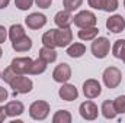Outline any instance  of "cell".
Segmentation results:
<instances>
[{"label": "cell", "mask_w": 125, "mask_h": 123, "mask_svg": "<svg viewBox=\"0 0 125 123\" xmlns=\"http://www.w3.org/2000/svg\"><path fill=\"white\" fill-rule=\"evenodd\" d=\"M33 1L39 9H48L52 4V0H33Z\"/></svg>", "instance_id": "4dcf8cb0"}, {"label": "cell", "mask_w": 125, "mask_h": 123, "mask_svg": "<svg viewBox=\"0 0 125 123\" xmlns=\"http://www.w3.org/2000/svg\"><path fill=\"white\" fill-rule=\"evenodd\" d=\"M73 116L68 110H58L52 116V123H71Z\"/></svg>", "instance_id": "603a6c76"}, {"label": "cell", "mask_w": 125, "mask_h": 123, "mask_svg": "<svg viewBox=\"0 0 125 123\" xmlns=\"http://www.w3.org/2000/svg\"><path fill=\"white\" fill-rule=\"evenodd\" d=\"M7 31H9V38H10L12 42H13V41H18V39H21V38H23V36L26 35V33H25V29H23V26L19 25V23L12 25Z\"/></svg>", "instance_id": "7402d4cb"}, {"label": "cell", "mask_w": 125, "mask_h": 123, "mask_svg": "<svg viewBox=\"0 0 125 123\" xmlns=\"http://www.w3.org/2000/svg\"><path fill=\"white\" fill-rule=\"evenodd\" d=\"M124 7H125V0H124Z\"/></svg>", "instance_id": "f35d334b"}, {"label": "cell", "mask_w": 125, "mask_h": 123, "mask_svg": "<svg viewBox=\"0 0 125 123\" xmlns=\"http://www.w3.org/2000/svg\"><path fill=\"white\" fill-rule=\"evenodd\" d=\"M122 61H124V64H125V55H124V58H122Z\"/></svg>", "instance_id": "74e56055"}, {"label": "cell", "mask_w": 125, "mask_h": 123, "mask_svg": "<svg viewBox=\"0 0 125 123\" xmlns=\"http://www.w3.org/2000/svg\"><path fill=\"white\" fill-rule=\"evenodd\" d=\"M102 80H103V84L108 88L114 90V88H116L121 84V81H122V72L116 67H108L103 71V74H102Z\"/></svg>", "instance_id": "7a4b0ae2"}, {"label": "cell", "mask_w": 125, "mask_h": 123, "mask_svg": "<svg viewBox=\"0 0 125 123\" xmlns=\"http://www.w3.org/2000/svg\"><path fill=\"white\" fill-rule=\"evenodd\" d=\"M42 45L44 46H50V48H57L55 45V29H50L42 35Z\"/></svg>", "instance_id": "d4e9b609"}, {"label": "cell", "mask_w": 125, "mask_h": 123, "mask_svg": "<svg viewBox=\"0 0 125 123\" xmlns=\"http://www.w3.org/2000/svg\"><path fill=\"white\" fill-rule=\"evenodd\" d=\"M106 29L111 31L112 33H121L125 31V19L121 15H112L106 20Z\"/></svg>", "instance_id": "7c38bea8"}, {"label": "cell", "mask_w": 125, "mask_h": 123, "mask_svg": "<svg viewBox=\"0 0 125 123\" xmlns=\"http://www.w3.org/2000/svg\"><path fill=\"white\" fill-rule=\"evenodd\" d=\"M100 112H102L103 117H105V119H109V120L115 119L116 114H118L116 110H115V106H114V101H112V100H105V101L102 103Z\"/></svg>", "instance_id": "ac0fdd59"}, {"label": "cell", "mask_w": 125, "mask_h": 123, "mask_svg": "<svg viewBox=\"0 0 125 123\" xmlns=\"http://www.w3.org/2000/svg\"><path fill=\"white\" fill-rule=\"evenodd\" d=\"M99 35V29L96 26H89V28H82L77 36L80 41H93L94 38Z\"/></svg>", "instance_id": "d6986e66"}, {"label": "cell", "mask_w": 125, "mask_h": 123, "mask_svg": "<svg viewBox=\"0 0 125 123\" xmlns=\"http://www.w3.org/2000/svg\"><path fill=\"white\" fill-rule=\"evenodd\" d=\"M82 3H83V0H62V6H64V9L68 10V12L77 10V9L82 6Z\"/></svg>", "instance_id": "484cf974"}, {"label": "cell", "mask_w": 125, "mask_h": 123, "mask_svg": "<svg viewBox=\"0 0 125 123\" xmlns=\"http://www.w3.org/2000/svg\"><path fill=\"white\" fill-rule=\"evenodd\" d=\"M70 78H71V67L67 62H61V64H58L54 68V71H52V80L55 83L64 84V83H68Z\"/></svg>", "instance_id": "52a82bcc"}, {"label": "cell", "mask_w": 125, "mask_h": 123, "mask_svg": "<svg viewBox=\"0 0 125 123\" xmlns=\"http://www.w3.org/2000/svg\"><path fill=\"white\" fill-rule=\"evenodd\" d=\"M29 116L33 120H45L50 116V104L45 100H36L29 106Z\"/></svg>", "instance_id": "3957f363"}, {"label": "cell", "mask_w": 125, "mask_h": 123, "mask_svg": "<svg viewBox=\"0 0 125 123\" xmlns=\"http://www.w3.org/2000/svg\"><path fill=\"white\" fill-rule=\"evenodd\" d=\"M7 36H9V31H7L4 26L0 25V44H3V42L7 39Z\"/></svg>", "instance_id": "d6a6232c"}, {"label": "cell", "mask_w": 125, "mask_h": 123, "mask_svg": "<svg viewBox=\"0 0 125 123\" xmlns=\"http://www.w3.org/2000/svg\"><path fill=\"white\" fill-rule=\"evenodd\" d=\"M90 51H92L93 57L97 58V60L106 58L108 54H109V51H111V42H109V39L105 38V36H96L92 41Z\"/></svg>", "instance_id": "6da1fadb"}, {"label": "cell", "mask_w": 125, "mask_h": 123, "mask_svg": "<svg viewBox=\"0 0 125 123\" xmlns=\"http://www.w3.org/2000/svg\"><path fill=\"white\" fill-rule=\"evenodd\" d=\"M6 117H7V114H6V112H4V107H0V123L4 122Z\"/></svg>", "instance_id": "e575fe53"}, {"label": "cell", "mask_w": 125, "mask_h": 123, "mask_svg": "<svg viewBox=\"0 0 125 123\" xmlns=\"http://www.w3.org/2000/svg\"><path fill=\"white\" fill-rule=\"evenodd\" d=\"M4 112H6V114L9 117H16V116H21L25 112V106L19 100H12V101H7L6 103Z\"/></svg>", "instance_id": "9a60e30c"}, {"label": "cell", "mask_w": 125, "mask_h": 123, "mask_svg": "<svg viewBox=\"0 0 125 123\" xmlns=\"http://www.w3.org/2000/svg\"><path fill=\"white\" fill-rule=\"evenodd\" d=\"M25 23L26 26L32 29V31H38L41 28H44L47 25V16L44 13H39V12H33L31 15H28L25 18Z\"/></svg>", "instance_id": "9c48e42d"}, {"label": "cell", "mask_w": 125, "mask_h": 123, "mask_svg": "<svg viewBox=\"0 0 125 123\" xmlns=\"http://www.w3.org/2000/svg\"><path fill=\"white\" fill-rule=\"evenodd\" d=\"M38 54H39V58L44 60L47 64H51V62H54L55 60H57V51H55V48L42 46V48L39 49Z\"/></svg>", "instance_id": "ffe728a7"}, {"label": "cell", "mask_w": 125, "mask_h": 123, "mask_svg": "<svg viewBox=\"0 0 125 123\" xmlns=\"http://www.w3.org/2000/svg\"><path fill=\"white\" fill-rule=\"evenodd\" d=\"M9 3H10V0H0V9L7 7V6H9Z\"/></svg>", "instance_id": "d590c367"}, {"label": "cell", "mask_w": 125, "mask_h": 123, "mask_svg": "<svg viewBox=\"0 0 125 123\" xmlns=\"http://www.w3.org/2000/svg\"><path fill=\"white\" fill-rule=\"evenodd\" d=\"M111 49H112V54H114L115 58L122 60L124 55H125V39H118V41H115V44H114V46H112Z\"/></svg>", "instance_id": "cb8c5ba5"}, {"label": "cell", "mask_w": 125, "mask_h": 123, "mask_svg": "<svg viewBox=\"0 0 125 123\" xmlns=\"http://www.w3.org/2000/svg\"><path fill=\"white\" fill-rule=\"evenodd\" d=\"M73 19H74L73 12H68L65 9L57 12L55 16H54V22L58 28H70L73 25Z\"/></svg>", "instance_id": "5bb4252c"}, {"label": "cell", "mask_w": 125, "mask_h": 123, "mask_svg": "<svg viewBox=\"0 0 125 123\" xmlns=\"http://www.w3.org/2000/svg\"><path fill=\"white\" fill-rule=\"evenodd\" d=\"M1 55H3V51H1V48H0V58H1Z\"/></svg>", "instance_id": "8d00e7d4"}, {"label": "cell", "mask_w": 125, "mask_h": 123, "mask_svg": "<svg viewBox=\"0 0 125 123\" xmlns=\"http://www.w3.org/2000/svg\"><path fill=\"white\" fill-rule=\"evenodd\" d=\"M7 97H9L7 90H6L4 87L0 86V103H4V100H7Z\"/></svg>", "instance_id": "836d02e7"}, {"label": "cell", "mask_w": 125, "mask_h": 123, "mask_svg": "<svg viewBox=\"0 0 125 123\" xmlns=\"http://www.w3.org/2000/svg\"><path fill=\"white\" fill-rule=\"evenodd\" d=\"M84 52H86V46L82 42H74L67 46V55L70 58H80L84 55Z\"/></svg>", "instance_id": "e0dca14e"}, {"label": "cell", "mask_w": 125, "mask_h": 123, "mask_svg": "<svg viewBox=\"0 0 125 123\" xmlns=\"http://www.w3.org/2000/svg\"><path fill=\"white\" fill-rule=\"evenodd\" d=\"M12 48H13V51H16V52H28L32 48V39L29 36L25 35L23 38H21V39H18V41H13V42H12Z\"/></svg>", "instance_id": "2e32d148"}, {"label": "cell", "mask_w": 125, "mask_h": 123, "mask_svg": "<svg viewBox=\"0 0 125 123\" xmlns=\"http://www.w3.org/2000/svg\"><path fill=\"white\" fill-rule=\"evenodd\" d=\"M79 113L84 120H96L99 116V109L96 106V103L92 100H86L79 106Z\"/></svg>", "instance_id": "8992f818"}, {"label": "cell", "mask_w": 125, "mask_h": 123, "mask_svg": "<svg viewBox=\"0 0 125 123\" xmlns=\"http://www.w3.org/2000/svg\"><path fill=\"white\" fill-rule=\"evenodd\" d=\"M89 6L92 9H96V10H102V4H103V0H87Z\"/></svg>", "instance_id": "1f68e13d"}, {"label": "cell", "mask_w": 125, "mask_h": 123, "mask_svg": "<svg viewBox=\"0 0 125 123\" xmlns=\"http://www.w3.org/2000/svg\"><path fill=\"white\" fill-rule=\"evenodd\" d=\"M16 75H18V74H16V72H15V71L12 70V67L9 65V67H7V68H6L4 71H3V74H1V80H3L4 83L10 84V83H12V80H13V78H15Z\"/></svg>", "instance_id": "f1b7e54d"}, {"label": "cell", "mask_w": 125, "mask_h": 123, "mask_svg": "<svg viewBox=\"0 0 125 123\" xmlns=\"http://www.w3.org/2000/svg\"><path fill=\"white\" fill-rule=\"evenodd\" d=\"M9 86H10V88H13V91L18 93V94H28L33 88L32 80L28 78V77H25V74H18L12 80V83Z\"/></svg>", "instance_id": "277c9868"}, {"label": "cell", "mask_w": 125, "mask_h": 123, "mask_svg": "<svg viewBox=\"0 0 125 123\" xmlns=\"http://www.w3.org/2000/svg\"><path fill=\"white\" fill-rule=\"evenodd\" d=\"M35 1L33 0H15V6L19 10H29Z\"/></svg>", "instance_id": "f546056e"}, {"label": "cell", "mask_w": 125, "mask_h": 123, "mask_svg": "<svg viewBox=\"0 0 125 123\" xmlns=\"http://www.w3.org/2000/svg\"><path fill=\"white\" fill-rule=\"evenodd\" d=\"M0 78H1V74H0Z\"/></svg>", "instance_id": "ab89813d"}, {"label": "cell", "mask_w": 125, "mask_h": 123, "mask_svg": "<svg viewBox=\"0 0 125 123\" xmlns=\"http://www.w3.org/2000/svg\"><path fill=\"white\" fill-rule=\"evenodd\" d=\"M58 96L61 97L64 101H73V100H77L79 91H77V88H76L74 84L64 83V84H61V87L58 90Z\"/></svg>", "instance_id": "4fadbf2b"}, {"label": "cell", "mask_w": 125, "mask_h": 123, "mask_svg": "<svg viewBox=\"0 0 125 123\" xmlns=\"http://www.w3.org/2000/svg\"><path fill=\"white\" fill-rule=\"evenodd\" d=\"M47 65H48L47 62L38 57V60H35V61L32 62V65H31V68H29V72H28V74H31V75H39V74H42V72L47 71Z\"/></svg>", "instance_id": "44dd1931"}, {"label": "cell", "mask_w": 125, "mask_h": 123, "mask_svg": "<svg viewBox=\"0 0 125 123\" xmlns=\"http://www.w3.org/2000/svg\"><path fill=\"white\" fill-rule=\"evenodd\" d=\"M100 93H102V86H100V83L97 80L89 78V80H86L83 83V94H84L86 98L93 100V98L100 96Z\"/></svg>", "instance_id": "ba28073f"}, {"label": "cell", "mask_w": 125, "mask_h": 123, "mask_svg": "<svg viewBox=\"0 0 125 123\" xmlns=\"http://www.w3.org/2000/svg\"><path fill=\"white\" fill-rule=\"evenodd\" d=\"M73 23L77 26V28H89V26H96L97 23V19H96V15L90 10H80L74 19H73Z\"/></svg>", "instance_id": "5b68a950"}, {"label": "cell", "mask_w": 125, "mask_h": 123, "mask_svg": "<svg viewBox=\"0 0 125 123\" xmlns=\"http://www.w3.org/2000/svg\"><path fill=\"white\" fill-rule=\"evenodd\" d=\"M119 6V1L118 0H103V4H102V10L108 12V13H112L118 9Z\"/></svg>", "instance_id": "4316f807"}, {"label": "cell", "mask_w": 125, "mask_h": 123, "mask_svg": "<svg viewBox=\"0 0 125 123\" xmlns=\"http://www.w3.org/2000/svg\"><path fill=\"white\" fill-rule=\"evenodd\" d=\"M73 42V32L70 28L55 29V45L58 48H67Z\"/></svg>", "instance_id": "8fae6325"}, {"label": "cell", "mask_w": 125, "mask_h": 123, "mask_svg": "<svg viewBox=\"0 0 125 123\" xmlns=\"http://www.w3.org/2000/svg\"><path fill=\"white\" fill-rule=\"evenodd\" d=\"M114 106L118 114H124L125 113V96H118L114 100Z\"/></svg>", "instance_id": "83f0119b"}, {"label": "cell", "mask_w": 125, "mask_h": 123, "mask_svg": "<svg viewBox=\"0 0 125 123\" xmlns=\"http://www.w3.org/2000/svg\"><path fill=\"white\" fill-rule=\"evenodd\" d=\"M32 62H33V60H31L29 57H18V58L12 60L10 67L16 74H28Z\"/></svg>", "instance_id": "30bf717a"}]
</instances>
